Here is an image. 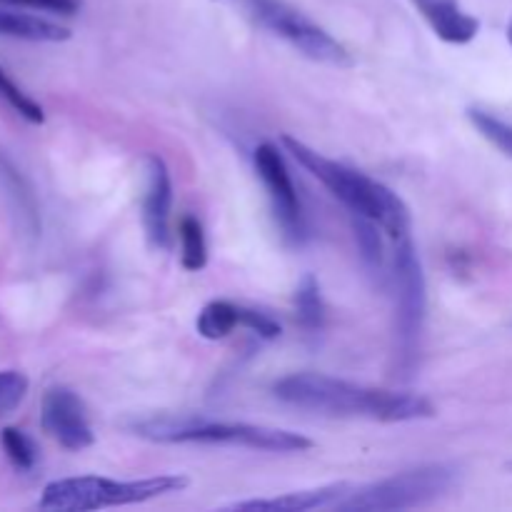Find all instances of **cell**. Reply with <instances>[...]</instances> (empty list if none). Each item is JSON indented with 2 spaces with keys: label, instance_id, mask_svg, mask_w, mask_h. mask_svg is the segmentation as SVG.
Here are the masks:
<instances>
[{
  "label": "cell",
  "instance_id": "5b68a950",
  "mask_svg": "<svg viewBox=\"0 0 512 512\" xmlns=\"http://www.w3.org/2000/svg\"><path fill=\"white\" fill-rule=\"evenodd\" d=\"M455 483V470L448 465H423L393 478L353 488L335 510L343 512H393L428 505L443 498Z\"/></svg>",
  "mask_w": 512,
  "mask_h": 512
},
{
  "label": "cell",
  "instance_id": "277c9868",
  "mask_svg": "<svg viewBox=\"0 0 512 512\" xmlns=\"http://www.w3.org/2000/svg\"><path fill=\"white\" fill-rule=\"evenodd\" d=\"M190 480L185 475H155L140 480H113L98 475H80V478L53 480L45 485L38 500L40 510H65V512H90L120 505L145 503L168 493H180L188 488Z\"/></svg>",
  "mask_w": 512,
  "mask_h": 512
},
{
  "label": "cell",
  "instance_id": "9c48e42d",
  "mask_svg": "<svg viewBox=\"0 0 512 512\" xmlns=\"http://www.w3.org/2000/svg\"><path fill=\"white\" fill-rule=\"evenodd\" d=\"M40 425L45 433L65 450L90 448L95 443L93 425L88 420V410H85L83 400L73 393L70 388H50L43 395V405H40Z\"/></svg>",
  "mask_w": 512,
  "mask_h": 512
},
{
  "label": "cell",
  "instance_id": "7c38bea8",
  "mask_svg": "<svg viewBox=\"0 0 512 512\" xmlns=\"http://www.w3.org/2000/svg\"><path fill=\"white\" fill-rule=\"evenodd\" d=\"M413 5L445 43L465 45L478 35L480 20L465 13L458 0H413Z\"/></svg>",
  "mask_w": 512,
  "mask_h": 512
},
{
  "label": "cell",
  "instance_id": "d4e9b609",
  "mask_svg": "<svg viewBox=\"0 0 512 512\" xmlns=\"http://www.w3.org/2000/svg\"><path fill=\"white\" fill-rule=\"evenodd\" d=\"M505 468H508V470H510V473H512V463H508V465H505Z\"/></svg>",
  "mask_w": 512,
  "mask_h": 512
},
{
  "label": "cell",
  "instance_id": "ffe728a7",
  "mask_svg": "<svg viewBox=\"0 0 512 512\" xmlns=\"http://www.w3.org/2000/svg\"><path fill=\"white\" fill-rule=\"evenodd\" d=\"M468 118L473 123V128L483 135L488 143H493L500 153H505L508 158H512V125L500 120L498 115L488 113V110L480 108H470Z\"/></svg>",
  "mask_w": 512,
  "mask_h": 512
},
{
  "label": "cell",
  "instance_id": "cb8c5ba5",
  "mask_svg": "<svg viewBox=\"0 0 512 512\" xmlns=\"http://www.w3.org/2000/svg\"><path fill=\"white\" fill-rule=\"evenodd\" d=\"M508 40H510V45H512V18H510V23H508Z\"/></svg>",
  "mask_w": 512,
  "mask_h": 512
},
{
  "label": "cell",
  "instance_id": "7a4b0ae2",
  "mask_svg": "<svg viewBox=\"0 0 512 512\" xmlns=\"http://www.w3.org/2000/svg\"><path fill=\"white\" fill-rule=\"evenodd\" d=\"M283 145L315 180L330 190L333 198H338L353 215L365 220H373L388 238L400 240L410 235V210L405 200L395 190L383 185L380 180L338 163V160L325 158L323 153L305 145L303 140L293 135H283Z\"/></svg>",
  "mask_w": 512,
  "mask_h": 512
},
{
  "label": "cell",
  "instance_id": "2e32d148",
  "mask_svg": "<svg viewBox=\"0 0 512 512\" xmlns=\"http://www.w3.org/2000/svg\"><path fill=\"white\" fill-rule=\"evenodd\" d=\"M180 238V263L190 273H200L208 265V240H205L203 223L195 215H183L178 223Z\"/></svg>",
  "mask_w": 512,
  "mask_h": 512
},
{
  "label": "cell",
  "instance_id": "ba28073f",
  "mask_svg": "<svg viewBox=\"0 0 512 512\" xmlns=\"http://www.w3.org/2000/svg\"><path fill=\"white\" fill-rule=\"evenodd\" d=\"M253 165L270 198V208H273L278 228L283 230V235L290 243H305L308 223H305L303 203H300L298 190H295V183L290 178V170L285 165V158L278 150V145L260 143L253 153Z\"/></svg>",
  "mask_w": 512,
  "mask_h": 512
},
{
  "label": "cell",
  "instance_id": "ac0fdd59",
  "mask_svg": "<svg viewBox=\"0 0 512 512\" xmlns=\"http://www.w3.org/2000/svg\"><path fill=\"white\" fill-rule=\"evenodd\" d=\"M0 100H3V103L8 105L13 113H18L20 118L28 120V123H33V125L45 123L43 105H40L38 100L30 98V95L25 93V90L20 88V85L15 83V80L10 78L3 68H0Z\"/></svg>",
  "mask_w": 512,
  "mask_h": 512
},
{
  "label": "cell",
  "instance_id": "e0dca14e",
  "mask_svg": "<svg viewBox=\"0 0 512 512\" xmlns=\"http://www.w3.org/2000/svg\"><path fill=\"white\" fill-rule=\"evenodd\" d=\"M295 315L298 323L305 330H320L325 320V305L323 295H320V285L313 275H305L300 285L295 288Z\"/></svg>",
  "mask_w": 512,
  "mask_h": 512
},
{
  "label": "cell",
  "instance_id": "30bf717a",
  "mask_svg": "<svg viewBox=\"0 0 512 512\" xmlns=\"http://www.w3.org/2000/svg\"><path fill=\"white\" fill-rule=\"evenodd\" d=\"M145 183L143 195V225L148 243L158 250H168L173 243L170 235V213H173V180L170 170L160 155H148L145 158Z\"/></svg>",
  "mask_w": 512,
  "mask_h": 512
},
{
  "label": "cell",
  "instance_id": "5bb4252c",
  "mask_svg": "<svg viewBox=\"0 0 512 512\" xmlns=\"http://www.w3.org/2000/svg\"><path fill=\"white\" fill-rule=\"evenodd\" d=\"M0 38L28 40V43H63L70 38V30L40 15L20 13V10L0 5Z\"/></svg>",
  "mask_w": 512,
  "mask_h": 512
},
{
  "label": "cell",
  "instance_id": "d6986e66",
  "mask_svg": "<svg viewBox=\"0 0 512 512\" xmlns=\"http://www.w3.org/2000/svg\"><path fill=\"white\" fill-rule=\"evenodd\" d=\"M0 445H3V453L8 455V460L13 463V468L30 473L38 463V448H35L33 438L23 433L20 428H3L0 430Z\"/></svg>",
  "mask_w": 512,
  "mask_h": 512
},
{
  "label": "cell",
  "instance_id": "4fadbf2b",
  "mask_svg": "<svg viewBox=\"0 0 512 512\" xmlns=\"http://www.w3.org/2000/svg\"><path fill=\"white\" fill-rule=\"evenodd\" d=\"M0 190L8 198L20 228L28 235H33V238L40 235L38 195H35L30 180L23 175V170L13 163V158L5 150H0Z\"/></svg>",
  "mask_w": 512,
  "mask_h": 512
},
{
  "label": "cell",
  "instance_id": "8992f818",
  "mask_svg": "<svg viewBox=\"0 0 512 512\" xmlns=\"http://www.w3.org/2000/svg\"><path fill=\"white\" fill-rule=\"evenodd\" d=\"M240 8L258 28L283 38L305 58L315 60V63L335 65V68L353 65V55L348 53L343 43H338L328 30L320 28L315 20H310L308 15L300 13L285 0H240Z\"/></svg>",
  "mask_w": 512,
  "mask_h": 512
},
{
  "label": "cell",
  "instance_id": "44dd1931",
  "mask_svg": "<svg viewBox=\"0 0 512 512\" xmlns=\"http://www.w3.org/2000/svg\"><path fill=\"white\" fill-rule=\"evenodd\" d=\"M353 230H355V240H358V248H360V255H363L365 265L373 270H383L385 253H383V240H380L378 225H375L373 220H365L355 215Z\"/></svg>",
  "mask_w": 512,
  "mask_h": 512
},
{
  "label": "cell",
  "instance_id": "3957f363",
  "mask_svg": "<svg viewBox=\"0 0 512 512\" xmlns=\"http://www.w3.org/2000/svg\"><path fill=\"white\" fill-rule=\"evenodd\" d=\"M128 430L135 438L160 445H233V448L265 450V453H305L313 448V440L293 430L228 423V420H210L203 415H150V418L130 420Z\"/></svg>",
  "mask_w": 512,
  "mask_h": 512
},
{
  "label": "cell",
  "instance_id": "7402d4cb",
  "mask_svg": "<svg viewBox=\"0 0 512 512\" xmlns=\"http://www.w3.org/2000/svg\"><path fill=\"white\" fill-rule=\"evenodd\" d=\"M28 393V378L18 370H0V418L13 413Z\"/></svg>",
  "mask_w": 512,
  "mask_h": 512
},
{
  "label": "cell",
  "instance_id": "52a82bcc",
  "mask_svg": "<svg viewBox=\"0 0 512 512\" xmlns=\"http://www.w3.org/2000/svg\"><path fill=\"white\" fill-rule=\"evenodd\" d=\"M393 280H395V343H398L400 363L408 368L415 363L420 335L425 325V273L415 253L413 240H395L393 250Z\"/></svg>",
  "mask_w": 512,
  "mask_h": 512
},
{
  "label": "cell",
  "instance_id": "8fae6325",
  "mask_svg": "<svg viewBox=\"0 0 512 512\" xmlns=\"http://www.w3.org/2000/svg\"><path fill=\"white\" fill-rule=\"evenodd\" d=\"M353 490L350 483H330L310 490H295V493L275 495V498L240 500V503L225 505V510H248V512H308L320 508H338L340 500Z\"/></svg>",
  "mask_w": 512,
  "mask_h": 512
},
{
  "label": "cell",
  "instance_id": "603a6c76",
  "mask_svg": "<svg viewBox=\"0 0 512 512\" xmlns=\"http://www.w3.org/2000/svg\"><path fill=\"white\" fill-rule=\"evenodd\" d=\"M0 5H13V8L45 10V13L73 15L80 10V0H0Z\"/></svg>",
  "mask_w": 512,
  "mask_h": 512
},
{
  "label": "cell",
  "instance_id": "6da1fadb",
  "mask_svg": "<svg viewBox=\"0 0 512 512\" xmlns=\"http://www.w3.org/2000/svg\"><path fill=\"white\" fill-rule=\"evenodd\" d=\"M275 398L293 408L333 418H363L375 423H410L438 415L425 395L370 388L320 373H293L273 385Z\"/></svg>",
  "mask_w": 512,
  "mask_h": 512
},
{
  "label": "cell",
  "instance_id": "9a60e30c",
  "mask_svg": "<svg viewBox=\"0 0 512 512\" xmlns=\"http://www.w3.org/2000/svg\"><path fill=\"white\" fill-rule=\"evenodd\" d=\"M243 308L230 300H210L195 320V330L205 340H223L235 328H243Z\"/></svg>",
  "mask_w": 512,
  "mask_h": 512
}]
</instances>
